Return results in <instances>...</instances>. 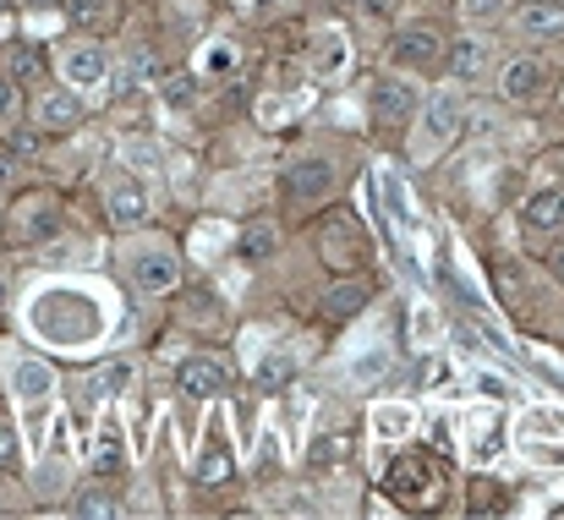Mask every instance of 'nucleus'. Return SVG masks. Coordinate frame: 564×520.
<instances>
[{
  "label": "nucleus",
  "mask_w": 564,
  "mask_h": 520,
  "mask_svg": "<svg viewBox=\"0 0 564 520\" xmlns=\"http://www.w3.org/2000/svg\"><path fill=\"white\" fill-rule=\"evenodd\" d=\"M77 121H83V99H77V88H55V94L39 99V127H44V132H72Z\"/></svg>",
  "instance_id": "4468645a"
},
{
  "label": "nucleus",
  "mask_w": 564,
  "mask_h": 520,
  "mask_svg": "<svg viewBox=\"0 0 564 520\" xmlns=\"http://www.w3.org/2000/svg\"><path fill=\"white\" fill-rule=\"evenodd\" d=\"M307 461H313V472H329V466L340 461V438H318V449H313Z\"/></svg>",
  "instance_id": "7c9ffc66"
},
{
  "label": "nucleus",
  "mask_w": 564,
  "mask_h": 520,
  "mask_svg": "<svg viewBox=\"0 0 564 520\" xmlns=\"http://www.w3.org/2000/svg\"><path fill=\"white\" fill-rule=\"evenodd\" d=\"M499 94L505 99H538L543 88H549V66L543 61H532V55H516V61H505L499 66Z\"/></svg>",
  "instance_id": "6e6552de"
},
{
  "label": "nucleus",
  "mask_w": 564,
  "mask_h": 520,
  "mask_svg": "<svg viewBox=\"0 0 564 520\" xmlns=\"http://www.w3.org/2000/svg\"><path fill=\"white\" fill-rule=\"evenodd\" d=\"M11 105H17V88H11V77H0V121L11 116Z\"/></svg>",
  "instance_id": "f704fd0d"
},
{
  "label": "nucleus",
  "mask_w": 564,
  "mask_h": 520,
  "mask_svg": "<svg viewBox=\"0 0 564 520\" xmlns=\"http://www.w3.org/2000/svg\"><path fill=\"white\" fill-rule=\"evenodd\" d=\"M127 378H132V367H127V361L99 367V394H121V389H127Z\"/></svg>",
  "instance_id": "c756f323"
},
{
  "label": "nucleus",
  "mask_w": 564,
  "mask_h": 520,
  "mask_svg": "<svg viewBox=\"0 0 564 520\" xmlns=\"http://www.w3.org/2000/svg\"><path fill=\"white\" fill-rule=\"evenodd\" d=\"M176 383H182L187 400H219L225 394V367L214 356H187L182 372H176Z\"/></svg>",
  "instance_id": "9b49d317"
},
{
  "label": "nucleus",
  "mask_w": 564,
  "mask_h": 520,
  "mask_svg": "<svg viewBox=\"0 0 564 520\" xmlns=\"http://www.w3.org/2000/svg\"><path fill=\"white\" fill-rule=\"evenodd\" d=\"M160 94H165V105H171V110H187V105H192V94H197V88H192V77H187V72H176V77H165V88H160Z\"/></svg>",
  "instance_id": "cd10ccee"
},
{
  "label": "nucleus",
  "mask_w": 564,
  "mask_h": 520,
  "mask_svg": "<svg viewBox=\"0 0 564 520\" xmlns=\"http://www.w3.org/2000/svg\"><path fill=\"white\" fill-rule=\"evenodd\" d=\"M466 22H499V11H505V0H460L455 6Z\"/></svg>",
  "instance_id": "c85d7f7f"
},
{
  "label": "nucleus",
  "mask_w": 564,
  "mask_h": 520,
  "mask_svg": "<svg viewBox=\"0 0 564 520\" xmlns=\"http://www.w3.org/2000/svg\"><path fill=\"white\" fill-rule=\"evenodd\" d=\"M17 461V433H11V422H0V466H11Z\"/></svg>",
  "instance_id": "473e14b6"
},
{
  "label": "nucleus",
  "mask_w": 564,
  "mask_h": 520,
  "mask_svg": "<svg viewBox=\"0 0 564 520\" xmlns=\"http://www.w3.org/2000/svg\"><path fill=\"white\" fill-rule=\"evenodd\" d=\"M324 252H329V263H340V269H357V258H362V236H357V225H335L329 236H324Z\"/></svg>",
  "instance_id": "a211bd4d"
},
{
  "label": "nucleus",
  "mask_w": 564,
  "mask_h": 520,
  "mask_svg": "<svg viewBox=\"0 0 564 520\" xmlns=\"http://www.w3.org/2000/svg\"><path fill=\"white\" fill-rule=\"evenodd\" d=\"M368 307V285H357V280H346V285H335L329 296H324V313L329 318H351V313H362Z\"/></svg>",
  "instance_id": "6ab92c4d"
},
{
  "label": "nucleus",
  "mask_w": 564,
  "mask_h": 520,
  "mask_svg": "<svg viewBox=\"0 0 564 520\" xmlns=\"http://www.w3.org/2000/svg\"><path fill=\"white\" fill-rule=\"evenodd\" d=\"M389 55H394V66H405V72H433V66L444 61V39H438L433 28H400L394 44H389Z\"/></svg>",
  "instance_id": "423d86ee"
},
{
  "label": "nucleus",
  "mask_w": 564,
  "mask_h": 520,
  "mask_svg": "<svg viewBox=\"0 0 564 520\" xmlns=\"http://www.w3.org/2000/svg\"><path fill=\"white\" fill-rule=\"evenodd\" d=\"M33 72H39V61H33L28 50H17V55H11V77H33Z\"/></svg>",
  "instance_id": "72a5a7b5"
},
{
  "label": "nucleus",
  "mask_w": 564,
  "mask_h": 520,
  "mask_svg": "<svg viewBox=\"0 0 564 520\" xmlns=\"http://www.w3.org/2000/svg\"><path fill=\"white\" fill-rule=\"evenodd\" d=\"M527 225L532 230H564V186H549L527 203Z\"/></svg>",
  "instance_id": "f3484780"
},
{
  "label": "nucleus",
  "mask_w": 564,
  "mask_h": 520,
  "mask_svg": "<svg viewBox=\"0 0 564 520\" xmlns=\"http://www.w3.org/2000/svg\"><path fill=\"white\" fill-rule=\"evenodd\" d=\"M433 477H427V466H416V461H400L394 472H389V488H400V494H416V488H427Z\"/></svg>",
  "instance_id": "393cba45"
},
{
  "label": "nucleus",
  "mask_w": 564,
  "mask_h": 520,
  "mask_svg": "<svg viewBox=\"0 0 564 520\" xmlns=\"http://www.w3.org/2000/svg\"><path fill=\"white\" fill-rule=\"evenodd\" d=\"M444 66H449L455 83H477V77L488 72V44H482V39H460V44H449Z\"/></svg>",
  "instance_id": "dca6fc26"
},
{
  "label": "nucleus",
  "mask_w": 564,
  "mask_h": 520,
  "mask_svg": "<svg viewBox=\"0 0 564 520\" xmlns=\"http://www.w3.org/2000/svg\"><path fill=\"white\" fill-rule=\"evenodd\" d=\"M11 389H17L22 405H44L50 389H55V372H50L39 356H17V361H11Z\"/></svg>",
  "instance_id": "f8f14e48"
},
{
  "label": "nucleus",
  "mask_w": 564,
  "mask_h": 520,
  "mask_svg": "<svg viewBox=\"0 0 564 520\" xmlns=\"http://www.w3.org/2000/svg\"><path fill=\"white\" fill-rule=\"evenodd\" d=\"M373 427H378V438H405L411 433V411H400V405L394 411H378Z\"/></svg>",
  "instance_id": "bb28decb"
},
{
  "label": "nucleus",
  "mask_w": 564,
  "mask_h": 520,
  "mask_svg": "<svg viewBox=\"0 0 564 520\" xmlns=\"http://www.w3.org/2000/svg\"><path fill=\"white\" fill-rule=\"evenodd\" d=\"M127 280L143 296H171L182 285V258L165 241H138V247H127Z\"/></svg>",
  "instance_id": "f03ea898"
},
{
  "label": "nucleus",
  "mask_w": 564,
  "mask_h": 520,
  "mask_svg": "<svg viewBox=\"0 0 564 520\" xmlns=\"http://www.w3.org/2000/svg\"><path fill=\"white\" fill-rule=\"evenodd\" d=\"M373 372H383V350H362V361L351 367V378H357V383H368Z\"/></svg>",
  "instance_id": "2f4dec72"
},
{
  "label": "nucleus",
  "mask_w": 564,
  "mask_h": 520,
  "mask_svg": "<svg viewBox=\"0 0 564 520\" xmlns=\"http://www.w3.org/2000/svg\"><path fill=\"white\" fill-rule=\"evenodd\" d=\"M72 510H77V516H116L121 505H116V494H110V488H83Z\"/></svg>",
  "instance_id": "5701e85b"
},
{
  "label": "nucleus",
  "mask_w": 564,
  "mask_h": 520,
  "mask_svg": "<svg viewBox=\"0 0 564 520\" xmlns=\"http://www.w3.org/2000/svg\"><path fill=\"white\" fill-rule=\"evenodd\" d=\"M329 192H335V160H324V154L296 160V165L285 171V197H291V203H318V197H329Z\"/></svg>",
  "instance_id": "0eeeda50"
},
{
  "label": "nucleus",
  "mask_w": 564,
  "mask_h": 520,
  "mask_svg": "<svg viewBox=\"0 0 564 520\" xmlns=\"http://www.w3.org/2000/svg\"><path fill=\"white\" fill-rule=\"evenodd\" d=\"M17 181V154H0V186H11Z\"/></svg>",
  "instance_id": "e433bc0d"
},
{
  "label": "nucleus",
  "mask_w": 564,
  "mask_h": 520,
  "mask_svg": "<svg viewBox=\"0 0 564 520\" xmlns=\"http://www.w3.org/2000/svg\"><path fill=\"white\" fill-rule=\"evenodd\" d=\"M455 132H460V94H455V88H438V94L427 99V110H422L416 138H411V160H433Z\"/></svg>",
  "instance_id": "7ed1b4c3"
},
{
  "label": "nucleus",
  "mask_w": 564,
  "mask_h": 520,
  "mask_svg": "<svg viewBox=\"0 0 564 520\" xmlns=\"http://www.w3.org/2000/svg\"><path fill=\"white\" fill-rule=\"evenodd\" d=\"M346 6H357L362 17H383L389 11V0H346Z\"/></svg>",
  "instance_id": "c9c22d12"
},
{
  "label": "nucleus",
  "mask_w": 564,
  "mask_h": 520,
  "mask_svg": "<svg viewBox=\"0 0 564 520\" xmlns=\"http://www.w3.org/2000/svg\"><path fill=\"white\" fill-rule=\"evenodd\" d=\"M291 372H296V356H291V350H269V356L258 361V383H263V389H280Z\"/></svg>",
  "instance_id": "412c9836"
},
{
  "label": "nucleus",
  "mask_w": 564,
  "mask_h": 520,
  "mask_svg": "<svg viewBox=\"0 0 564 520\" xmlns=\"http://www.w3.org/2000/svg\"><path fill=\"white\" fill-rule=\"evenodd\" d=\"M346 66H351L346 33H340V28H318V33H313V72H318V77H340Z\"/></svg>",
  "instance_id": "ddd939ff"
},
{
  "label": "nucleus",
  "mask_w": 564,
  "mask_h": 520,
  "mask_svg": "<svg viewBox=\"0 0 564 520\" xmlns=\"http://www.w3.org/2000/svg\"><path fill=\"white\" fill-rule=\"evenodd\" d=\"M116 466H121V433H116V427H105V433L94 438V472H99V477H110Z\"/></svg>",
  "instance_id": "4be33fe9"
},
{
  "label": "nucleus",
  "mask_w": 564,
  "mask_h": 520,
  "mask_svg": "<svg viewBox=\"0 0 564 520\" xmlns=\"http://www.w3.org/2000/svg\"><path fill=\"white\" fill-rule=\"evenodd\" d=\"M554 274H560V285H564V252H560V258H554Z\"/></svg>",
  "instance_id": "4c0bfd02"
},
{
  "label": "nucleus",
  "mask_w": 564,
  "mask_h": 520,
  "mask_svg": "<svg viewBox=\"0 0 564 520\" xmlns=\"http://www.w3.org/2000/svg\"><path fill=\"white\" fill-rule=\"evenodd\" d=\"M33 324H39V335L55 340V346H88V340L105 329L99 307H94L83 291H44V296L33 302Z\"/></svg>",
  "instance_id": "f257e3e1"
},
{
  "label": "nucleus",
  "mask_w": 564,
  "mask_h": 520,
  "mask_svg": "<svg viewBox=\"0 0 564 520\" xmlns=\"http://www.w3.org/2000/svg\"><path fill=\"white\" fill-rule=\"evenodd\" d=\"M61 77H66L72 88H99V83L110 77L105 50H99V44H66V50H61Z\"/></svg>",
  "instance_id": "1a4fd4ad"
},
{
  "label": "nucleus",
  "mask_w": 564,
  "mask_h": 520,
  "mask_svg": "<svg viewBox=\"0 0 564 520\" xmlns=\"http://www.w3.org/2000/svg\"><path fill=\"white\" fill-rule=\"evenodd\" d=\"M105 208H110L116 225H143L149 219V186H143V175L116 165L110 181H105Z\"/></svg>",
  "instance_id": "39448f33"
},
{
  "label": "nucleus",
  "mask_w": 564,
  "mask_h": 520,
  "mask_svg": "<svg viewBox=\"0 0 564 520\" xmlns=\"http://www.w3.org/2000/svg\"><path fill=\"white\" fill-rule=\"evenodd\" d=\"M516 28H521L527 39H560L564 33V0H527L521 17H516Z\"/></svg>",
  "instance_id": "2eb2a0df"
},
{
  "label": "nucleus",
  "mask_w": 564,
  "mask_h": 520,
  "mask_svg": "<svg viewBox=\"0 0 564 520\" xmlns=\"http://www.w3.org/2000/svg\"><path fill=\"white\" fill-rule=\"evenodd\" d=\"M411 110H416V88L405 83V77H378L373 83V116L383 127H400V121H411Z\"/></svg>",
  "instance_id": "9d476101"
},
{
  "label": "nucleus",
  "mask_w": 564,
  "mask_h": 520,
  "mask_svg": "<svg viewBox=\"0 0 564 520\" xmlns=\"http://www.w3.org/2000/svg\"><path fill=\"white\" fill-rule=\"evenodd\" d=\"M66 230V219H61V208L50 203V197H28L17 214H11V241L17 247H44V241H55Z\"/></svg>",
  "instance_id": "20e7f679"
},
{
  "label": "nucleus",
  "mask_w": 564,
  "mask_h": 520,
  "mask_svg": "<svg viewBox=\"0 0 564 520\" xmlns=\"http://www.w3.org/2000/svg\"><path fill=\"white\" fill-rule=\"evenodd\" d=\"M269 252H274V230H269V225H252V230L241 236V258H247V263H263Z\"/></svg>",
  "instance_id": "b1692460"
},
{
  "label": "nucleus",
  "mask_w": 564,
  "mask_h": 520,
  "mask_svg": "<svg viewBox=\"0 0 564 520\" xmlns=\"http://www.w3.org/2000/svg\"><path fill=\"white\" fill-rule=\"evenodd\" d=\"M66 17H72V22H83V28H94V22H105V17H110V0H66Z\"/></svg>",
  "instance_id": "a878e982"
},
{
  "label": "nucleus",
  "mask_w": 564,
  "mask_h": 520,
  "mask_svg": "<svg viewBox=\"0 0 564 520\" xmlns=\"http://www.w3.org/2000/svg\"><path fill=\"white\" fill-rule=\"evenodd\" d=\"M143 83H160V66H154V55H149L143 44H132V50H127V72H121V88H143Z\"/></svg>",
  "instance_id": "aec40b11"
}]
</instances>
